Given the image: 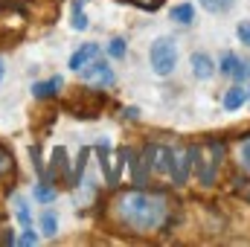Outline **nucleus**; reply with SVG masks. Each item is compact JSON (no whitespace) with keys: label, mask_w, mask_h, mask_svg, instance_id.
<instances>
[{"label":"nucleus","mask_w":250,"mask_h":247,"mask_svg":"<svg viewBox=\"0 0 250 247\" xmlns=\"http://www.w3.org/2000/svg\"><path fill=\"white\" fill-rule=\"evenodd\" d=\"M169 215H172V206H169V198L163 192L134 189V192L117 195V201H114V218L137 236L160 233L166 227Z\"/></svg>","instance_id":"nucleus-1"},{"label":"nucleus","mask_w":250,"mask_h":247,"mask_svg":"<svg viewBox=\"0 0 250 247\" xmlns=\"http://www.w3.org/2000/svg\"><path fill=\"white\" fill-rule=\"evenodd\" d=\"M224 157V143L221 140H204L192 148V169L204 186H212L218 178V166Z\"/></svg>","instance_id":"nucleus-2"},{"label":"nucleus","mask_w":250,"mask_h":247,"mask_svg":"<svg viewBox=\"0 0 250 247\" xmlns=\"http://www.w3.org/2000/svg\"><path fill=\"white\" fill-rule=\"evenodd\" d=\"M148 59H151V67H154L157 76H169L175 70V64H178V47H175V41L172 38H157L151 44Z\"/></svg>","instance_id":"nucleus-3"},{"label":"nucleus","mask_w":250,"mask_h":247,"mask_svg":"<svg viewBox=\"0 0 250 247\" xmlns=\"http://www.w3.org/2000/svg\"><path fill=\"white\" fill-rule=\"evenodd\" d=\"M23 29H26V18L21 9H6L0 15V44H6V47L15 44L23 35Z\"/></svg>","instance_id":"nucleus-4"},{"label":"nucleus","mask_w":250,"mask_h":247,"mask_svg":"<svg viewBox=\"0 0 250 247\" xmlns=\"http://www.w3.org/2000/svg\"><path fill=\"white\" fill-rule=\"evenodd\" d=\"M189 166H192V148L172 145V166H169V175H172L175 184H187Z\"/></svg>","instance_id":"nucleus-5"},{"label":"nucleus","mask_w":250,"mask_h":247,"mask_svg":"<svg viewBox=\"0 0 250 247\" xmlns=\"http://www.w3.org/2000/svg\"><path fill=\"white\" fill-rule=\"evenodd\" d=\"M146 163L151 166V172H157V175H169V166H172V148H169V145H157V143H151V145L146 148Z\"/></svg>","instance_id":"nucleus-6"},{"label":"nucleus","mask_w":250,"mask_h":247,"mask_svg":"<svg viewBox=\"0 0 250 247\" xmlns=\"http://www.w3.org/2000/svg\"><path fill=\"white\" fill-rule=\"evenodd\" d=\"M82 76H84V82H96V84H114V70L108 67L105 62H93L87 64L84 70H79Z\"/></svg>","instance_id":"nucleus-7"},{"label":"nucleus","mask_w":250,"mask_h":247,"mask_svg":"<svg viewBox=\"0 0 250 247\" xmlns=\"http://www.w3.org/2000/svg\"><path fill=\"white\" fill-rule=\"evenodd\" d=\"M79 111H76V117H96V111L102 108V96L99 93H93V90H79Z\"/></svg>","instance_id":"nucleus-8"},{"label":"nucleus","mask_w":250,"mask_h":247,"mask_svg":"<svg viewBox=\"0 0 250 247\" xmlns=\"http://www.w3.org/2000/svg\"><path fill=\"white\" fill-rule=\"evenodd\" d=\"M96 56H99V47H96V44H84V47H79V50L70 56V67L79 73V70H84L87 64L93 62Z\"/></svg>","instance_id":"nucleus-9"},{"label":"nucleus","mask_w":250,"mask_h":247,"mask_svg":"<svg viewBox=\"0 0 250 247\" xmlns=\"http://www.w3.org/2000/svg\"><path fill=\"white\" fill-rule=\"evenodd\" d=\"M99 163H102V169H105V175H108V184H117V157H111V145H108V140H102L99 143Z\"/></svg>","instance_id":"nucleus-10"},{"label":"nucleus","mask_w":250,"mask_h":247,"mask_svg":"<svg viewBox=\"0 0 250 247\" xmlns=\"http://www.w3.org/2000/svg\"><path fill=\"white\" fill-rule=\"evenodd\" d=\"M50 175H53V181H70V175H67V154H64L62 145L53 151V166H50Z\"/></svg>","instance_id":"nucleus-11"},{"label":"nucleus","mask_w":250,"mask_h":247,"mask_svg":"<svg viewBox=\"0 0 250 247\" xmlns=\"http://www.w3.org/2000/svg\"><path fill=\"white\" fill-rule=\"evenodd\" d=\"M221 73H224V76H233V79H242L248 70H245V64L239 62L233 53H224V56H221Z\"/></svg>","instance_id":"nucleus-12"},{"label":"nucleus","mask_w":250,"mask_h":247,"mask_svg":"<svg viewBox=\"0 0 250 247\" xmlns=\"http://www.w3.org/2000/svg\"><path fill=\"white\" fill-rule=\"evenodd\" d=\"M59 87H62V76H53V79H47V82L32 84V93H35L38 99H47V96H56Z\"/></svg>","instance_id":"nucleus-13"},{"label":"nucleus","mask_w":250,"mask_h":247,"mask_svg":"<svg viewBox=\"0 0 250 247\" xmlns=\"http://www.w3.org/2000/svg\"><path fill=\"white\" fill-rule=\"evenodd\" d=\"M192 73H195L198 79H209V76H212V59H209L207 53H195V56H192Z\"/></svg>","instance_id":"nucleus-14"},{"label":"nucleus","mask_w":250,"mask_h":247,"mask_svg":"<svg viewBox=\"0 0 250 247\" xmlns=\"http://www.w3.org/2000/svg\"><path fill=\"white\" fill-rule=\"evenodd\" d=\"M245 99H248L245 87H230V90H227V96H224V108H227V111H236V108H242V105H245Z\"/></svg>","instance_id":"nucleus-15"},{"label":"nucleus","mask_w":250,"mask_h":247,"mask_svg":"<svg viewBox=\"0 0 250 247\" xmlns=\"http://www.w3.org/2000/svg\"><path fill=\"white\" fill-rule=\"evenodd\" d=\"M172 21H178V23H192V21H195V9H192L189 3L175 6V9H172Z\"/></svg>","instance_id":"nucleus-16"},{"label":"nucleus","mask_w":250,"mask_h":247,"mask_svg":"<svg viewBox=\"0 0 250 247\" xmlns=\"http://www.w3.org/2000/svg\"><path fill=\"white\" fill-rule=\"evenodd\" d=\"M15 215H18V221H21L23 227H29V224H32V215H29V206H26V201H23L21 195H15Z\"/></svg>","instance_id":"nucleus-17"},{"label":"nucleus","mask_w":250,"mask_h":247,"mask_svg":"<svg viewBox=\"0 0 250 247\" xmlns=\"http://www.w3.org/2000/svg\"><path fill=\"white\" fill-rule=\"evenodd\" d=\"M84 3H87V0H76V6H73V26H76V29H87V15H84Z\"/></svg>","instance_id":"nucleus-18"},{"label":"nucleus","mask_w":250,"mask_h":247,"mask_svg":"<svg viewBox=\"0 0 250 247\" xmlns=\"http://www.w3.org/2000/svg\"><path fill=\"white\" fill-rule=\"evenodd\" d=\"M32 198H35V201H41V204H50V201H56V189H53V186H47L44 181H41V184L35 186Z\"/></svg>","instance_id":"nucleus-19"},{"label":"nucleus","mask_w":250,"mask_h":247,"mask_svg":"<svg viewBox=\"0 0 250 247\" xmlns=\"http://www.w3.org/2000/svg\"><path fill=\"white\" fill-rule=\"evenodd\" d=\"M207 12H212V15H221V12H227L230 6H233V0H198Z\"/></svg>","instance_id":"nucleus-20"},{"label":"nucleus","mask_w":250,"mask_h":247,"mask_svg":"<svg viewBox=\"0 0 250 247\" xmlns=\"http://www.w3.org/2000/svg\"><path fill=\"white\" fill-rule=\"evenodd\" d=\"M12 169H15V160H12V151L0 145V178H6V175H12Z\"/></svg>","instance_id":"nucleus-21"},{"label":"nucleus","mask_w":250,"mask_h":247,"mask_svg":"<svg viewBox=\"0 0 250 247\" xmlns=\"http://www.w3.org/2000/svg\"><path fill=\"white\" fill-rule=\"evenodd\" d=\"M239 163H242L245 172H250V137H245L239 143Z\"/></svg>","instance_id":"nucleus-22"},{"label":"nucleus","mask_w":250,"mask_h":247,"mask_svg":"<svg viewBox=\"0 0 250 247\" xmlns=\"http://www.w3.org/2000/svg\"><path fill=\"white\" fill-rule=\"evenodd\" d=\"M41 227H44V236H56V230H59V221H56V215H53V212H44V218H41Z\"/></svg>","instance_id":"nucleus-23"},{"label":"nucleus","mask_w":250,"mask_h":247,"mask_svg":"<svg viewBox=\"0 0 250 247\" xmlns=\"http://www.w3.org/2000/svg\"><path fill=\"white\" fill-rule=\"evenodd\" d=\"M108 50H111V56H114V59H125V41H123V38H114Z\"/></svg>","instance_id":"nucleus-24"},{"label":"nucleus","mask_w":250,"mask_h":247,"mask_svg":"<svg viewBox=\"0 0 250 247\" xmlns=\"http://www.w3.org/2000/svg\"><path fill=\"white\" fill-rule=\"evenodd\" d=\"M236 35H239V41H242V44H248V47H250V21H242V23H239Z\"/></svg>","instance_id":"nucleus-25"},{"label":"nucleus","mask_w":250,"mask_h":247,"mask_svg":"<svg viewBox=\"0 0 250 247\" xmlns=\"http://www.w3.org/2000/svg\"><path fill=\"white\" fill-rule=\"evenodd\" d=\"M128 3H134V6H140V9H157V6H160V0H128Z\"/></svg>","instance_id":"nucleus-26"},{"label":"nucleus","mask_w":250,"mask_h":247,"mask_svg":"<svg viewBox=\"0 0 250 247\" xmlns=\"http://www.w3.org/2000/svg\"><path fill=\"white\" fill-rule=\"evenodd\" d=\"M35 242H38V236H35V233H32V230H29V233H23V236H21V245H35Z\"/></svg>","instance_id":"nucleus-27"},{"label":"nucleus","mask_w":250,"mask_h":247,"mask_svg":"<svg viewBox=\"0 0 250 247\" xmlns=\"http://www.w3.org/2000/svg\"><path fill=\"white\" fill-rule=\"evenodd\" d=\"M0 79H3V62H0Z\"/></svg>","instance_id":"nucleus-28"}]
</instances>
